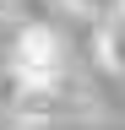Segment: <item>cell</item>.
<instances>
[{
  "label": "cell",
  "instance_id": "6da1fadb",
  "mask_svg": "<svg viewBox=\"0 0 125 130\" xmlns=\"http://www.w3.org/2000/svg\"><path fill=\"white\" fill-rule=\"evenodd\" d=\"M11 76H17V87H60V76H65V43H60L54 27H22L17 43H11Z\"/></svg>",
  "mask_w": 125,
  "mask_h": 130
},
{
  "label": "cell",
  "instance_id": "7a4b0ae2",
  "mask_svg": "<svg viewBox=\"0 0 125 130\" xmlns=\"http://www.w3.org/2000/svg\"><path fill=\"white\" fill-rule=\"evenodd\" d=\"M98 60H103L114 76H125V6H114V11L98 22Z\"/></svg>",
  "mask_w": 125,
  "mask_h": 130
},
{
  "label": "cell",
  "instance_id": "3957f363",
  "mask_svg": "<svg viewBox=\"0 0 125 130\" xmlns=\"http://www.w3.org/2000/svg\"><path fill=\"white\" fill-rule=\"evenodd\" d=\"M65 6H71V11H82V16H98V22H103V16L114 11V0H65Z\"/></svg>",
  "mask_w": 125,
  "mask_h": 130
},
{
  "label": "cell",
  "instance_id": "277c9868",
  "mask_svg": "<svg viewBox=\"0 0 125 130\" xmlns=\"http://www.w3.org/2000/svg\"><path fill=\"white\" fill-rule=\"evenodd\" d=\"M0 6H6V0H0Z\"/></svg>",
  "mask_w": 125,
  "mask_h": 130
},
{
  "label": "cell",
  "instance_id": "5b68a950",
  "mask_svg": "<svg viewBox=\"0 0 125 130\" xmlns=\"http://www.w3.org/2000/svg\"><path fill=\"white\" fill-rule=\"evenodd\" d=\"M120 6H125V0H120Z\"/></svg>",
  "mask_w": 125,
  "mask_h": 130
}]
</instances>
